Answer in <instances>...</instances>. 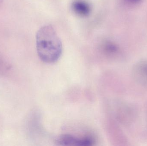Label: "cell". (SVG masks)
<instances>
[{"instance_id":"cell-1","label":"cell","mask_w":147,"mask_h":146,"mask_svg":"<svg viewBox=\"0 0 147 146\" xmlns=\"http://www.w3.org/2000/svg\"><path fill=\"white\" fill-rule=\"evenodd\" d=\"M36 41L38 56L42 61L53 63L58 61L63 52V45L52 26L41 27L37 32Z\"/></svg>"},{"instance_id":"cell-2","label":"cell","mask_w":147,"mask_h":146,"mask_svg":"<svg viewBox=\"0 0 147 146\" xmlns=\"http://www.w3.org/2000/svg\"><path fill=\"white\" fill-rule=\"evenodd\" d=\"M94 143L93 139L91 137H86L79 138L70 135H63L58 137L56 139L57 145L60 146H91Z\"/></svg>"},{"instance_id":"cell-3","label":"cell","mask_w":147,"mask_h":146,"mask_svg":"<svg viewBox=\"0 0 147 146\" xmlns=\"http://www.w3.org/2000/svg\"><path fill=\"white\" fill-rule=\"evenodd\" d=\"M133 75L137 82L142 85L147 84V61H142L133 68Z\"/></svg>"},{"instance_id":"cell-4","label":"cell","mask_w":147,"mask_h":146,"mask_svg":"<svg viewBox=\"0 0 147 146\" xmlns=\"http://www.w3.org/2000/svg\"><path fill=\"white\" fill-rule=\"evenodd\" d=\"M72 9L77 14L86 16L90 13V7L86 2L83 0H76L72 3Z\"/></svg>"},{"instance_id":"cell-5","label":"cell","mask_w":147,"mask_h":146,"mask_svg":"<svg viewBox=\"0 0 147 146\" xmlns=\"http://www.w3.org/2000/svg\"><path fill=\"white\" fill-rule=\"evenodd\" d=\"M129 1H131L132 2L137 3L140 1L141 0H129Z\"/></svg>"}]
</instances>
